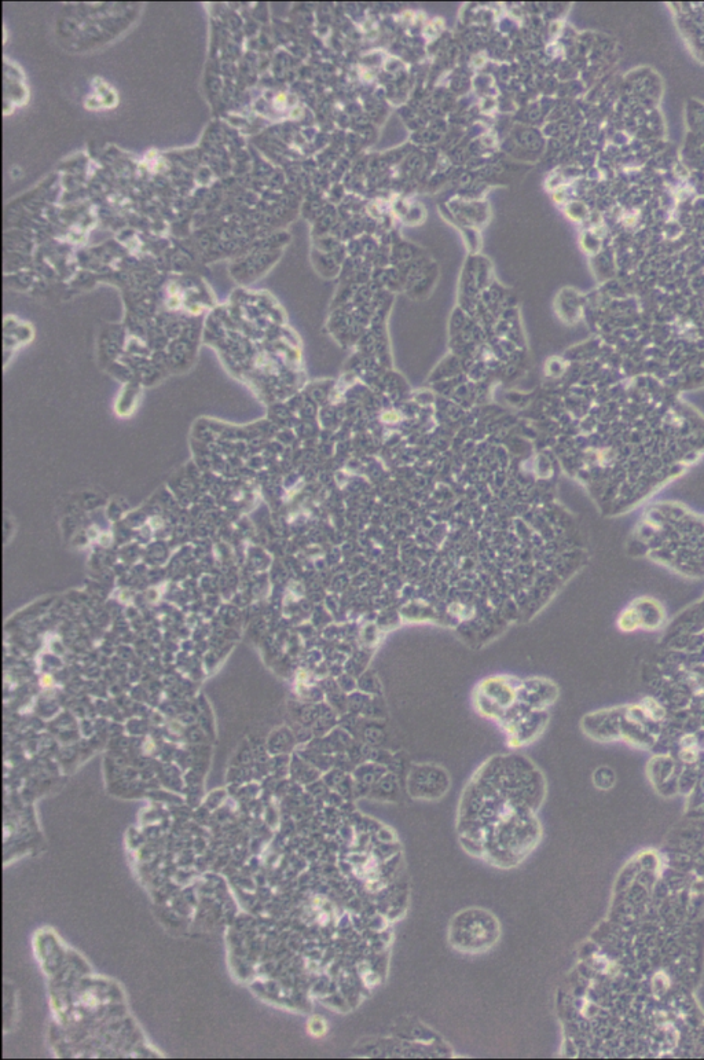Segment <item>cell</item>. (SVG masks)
Returning <instances> with one entry per match:
<instances>
[{
	"mask_svg": "<svg viewBox=\"0 0 704 1060\" xmlns=\"http://www.w3.org/2000/svg\"><path fill=\"white\" fill-rule=\"evenodd\" d=\"M50 682H51V680H50L49 676H46V677L43 678V684L47 685V684H50Z\"/></svg>",
	"mask_w": 704,
	"mask_h": 1060,
	"instance_id": "3957f363",
	"label": "cell"
},
{
	"mask_svg": "<svg viewBox=\"0 0 704 1060\" xmlns=\"http://www.w3.org/2000/svg\"><path fill=\"white\" fill-rule=\"evenodd\" d=\"M500 935V923L483 909H467L454 916L450 923V944L460 952L489 951L500 940Z\"/></svg>",
	"mask_w": 704,
	"mask_h": 1060,
	"instance_id": "6da1fadb",
	"label": "cell"
},
{
	"mask_svg": "<svg viewBox=\"0 0 704 1060\" xmlns=\"http://www.w3.org/2000/svg\"><path fill=\"white\" fill-rule=\"evenodd\" d=\"M479 710L493 718H505L511 713L517 699V688L505 678H491L479 688Z\"/></svg>",
	"mask_w": 704,
	"mask_h": 1060,
	"instance_id": "7a4b0ae2",
	"label": "cell"
}]
</instances>
